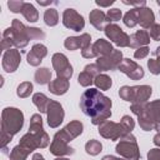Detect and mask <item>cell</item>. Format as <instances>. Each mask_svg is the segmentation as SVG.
<instances>
[{"mask_svg": "<svg viewBox=\"0 0 160 160\" xmlns=\"http://www.w3.org/2000/svg\"><path fill=\"white\" fill-rule=\"evenodd\" d=\"M101 150H102V145L99 140L91 139L85 144V151H86V154H89L91 156H95V155L100 154Z\"/></svg>", "mask_w": 160, "mask_h": 160, "instance_id": "f1b7e54d", "label": "cell"}, {"mask_svg": "<svg viewBox=\"0 0 160 160\" xmlns=\"http://www.w3.org/2000/svg\"><path fill=\"white\" fill-rule=\"evenodd\" d=\"M154 130H156L158 132H160V121L155 124V128H154Z\"/></svg>", "mask_w": 160, "mask_h": 160, "instance_id": "681fc988", "label": "cell"}, {"mask_svg": "<svg viewBox=\"0 0 160 160\" xmlns=\"http://www.w3.org/2000/svg\"><path fill=\"white\" fill-rule=\"evenodd\" d=\"M22 16L29 21V22H36L39 20V12L35 9V6L30 2H25L21 10Z\"/></svg>", "mask_w": 160, "mask_h": 160, "instance_id": "603a6c76", "label": "cell"}, {"mask_svg": "<svg viewBox=\"0 0 160 160\" xmlns=\"http://www.w3.org/2000/svg\"><path fill=\"white\" fill-rule=\"evenodd\" d=\"M31 160H45L44 159V156L40 154V152H35L34 155H32V159Z\"/></svg>", "mask_w": 160, "mask_h": 160, "instance_id": "bcb514c9", "label": "cell"}, {"mask_svg": "<svg viewBox=\"0 0 160 160\" xmlns=\"http://www.w3.org/2000/svg\"><path fill=\"white\" fill-rule=\"evenodd\" d=\"M120 124L122 125V128L126 130V132H131L135 128V121L130 115H124L120 120Z\"/></svg>", "mask_w": 160, "mask_h": 160, "instance_id": "d6a6232c", "label": "cell"}, {"mask_svg": "<svg viewBox=\"0 0 160 160\" xmlns=\"http://www.w3.org/2000/svg\"><path fill=\"white\" fill-rule=\"evenodd\" d=\"M125 5H132V6H139V8H144V6H146V1H144V0H141V1H122Z\"/></svg>", "mask_w": 160, "mask_h": 160, "instance_id": "b9f144b4", "label": "cell"}, {"mask_svg": "<svg viewBox=\"0 0 160 160\" xmlns=\"http://www.w3.org/2000/svg\"><path fill=\"white\" fill-rule=\"evenodd\" d=\"M92 50H94L96 58H101V56L110 55L114 51V48H112L110 41L104 40V39H99L92 44Z\"/></svg>", "mask_w": 160, "mask_h": 160, "instance_id": "44dd1931", "label": "cell"}, {"mask_svg": "<svg viewBox=\"0 0 160 160\" xmlns=\"http://www.w3.org/2000/svg\"><path fill=\"white\" fill-rule=\"evenodd\" d=\"M2 39L10 42V45L16 49H24L30 40H42L45 39V32L40 28L25 26L19 19H14L11 28L4 30Z\"/></svg>", "mask_w": 160, "mask_h": 160, "instance_id": "7a4b0ae2", "label": "cell"}, {"mask_svg": "<svg viewBox=\"0 0 160 160\" xmlns=\"http://www.w3.org/2000/svg\"><path fill=\"white\" fill-rule=\"evenodd\" d=\"M152 89L150 85H124L119 90V96L125 101H130L131 104H145L150 99Z\"/></svg>", "mask_w": 160, "mask_h": 160, "instance_id": "5b68a950", "label": "cell"}, {"mask_svg": "<svg viewBox=\"0 0 160 160\" xmlns=\"http://www.w3.org/2000/svg\"><path fill=\"white\" fill-rule=\"evenodd\" d=\"M148 160H160V148L150 149L148 152Z\"/></svg>", "mask_w": 160, "mask_h": 160, "instance_id": "60d3db41", "label": "cell"}, {"mask_svg": "<svg viewBox=\"0 0 160 160\" xmlns=\"http://www.w3.org/2000/svg\"><path fill=\"white\" fill-rule=\"evenodd\" d=\"M122 61V52L121 50L114 49V51L108 56H101L96 59V65L101 71H109V70H116L119 69L120 64Z\"/></svg>", "mask_w": 160, "mask_h": 160, "instance_id": "8fae6325", "label": "cell"}, {"mask_svg": "<svg viewBox=\"0 0 160 160\" xmlns=\"http://www.w3.org/2000/svg\"><path fill=\"white\" fill-rule=\"evenodd\" d=\"M34 79L40 85L50 84V81H51V71L48 68H39L34 74Z\"/></svg>", "mask_w": 160, "mask_h": 160, "instance_id": "d4e9b609", "label": "cell"}, {"mask_svg": "<svg viewBox=\"0 0 160 160\" xmlns=\"http://www.w3.org/2000/svg\"><path fill=\"white\" fill-rule=\"evenodd\" d=\"M46 115H48V124L50 128L55 129L58 128L65 116V111L62 105L59 101L55 100H50L49 105H48V110H46Z\"/></svg>", "mask_w": 160, "mask_h": 160, "instance_id": "7c38bea8", "label": "cell"}, {"mask_svg": "<svg viewBox=\"0 0 160 160\" xmlns=\"http://www.w3.org/2000/svg\"><path fill=\"white\" fill-rule=\"evenodd\" d=\"M152 141H154V144H155L156 146H159V148H160V132H158V134L154 136Z\"/></svg>", "mask_w": 160, "mask_h": 160, "instance_id": "f6af8a7d", "label": "cell"}, {"mask_svg": "<svg viewBox=\"0 0 160 160\" xmlns=\"http://www.w3.org/2000/svg\"><path fill=\"white\" fill-rule=\"evenodd\" d=\"M156 4H158V5L160 6V0H156Z\"/></svg>", "mask_w": 160, "mask_h": 160, "instance_id": "816d5d0a", "label": "cell"}, {"mask_svg": "<svg viewBox=\"0 0 160 160\" xmlns=\"http://www.w3.org/2000/svg\"><path fill=\"white\" fill-rule=\"evenodd\" d=\"M32 102L40 110V112H46L48 105L50 102V99L45 94H42V92H35L32 95Z\"/></svg>", "mask_w": 160, "mask_h": 160, "instance_id": "cb8c5ba5", "label": "cell"}, {"mask_svg": "<svg viewBox=\"0 0 160 160\" xmlns=\"http://www.w3.org/2000/svg\"><path fill=\"white\" fill-rule=\"evenodd\" d=\"M24 125V114L16 108H5L1 111V136L0 142L4 149L15 134H18Z\"/></svg>", "mask_w": 160, "mask_h": 160, "instance_id": "277c9868", "label": "cell"}, {"mask_svg": "<svg viewBox=\"0 0 160 160\" xmlns=\"http://www.w3.org/2000/svg\"><path fill=\"white\" fill-rule=\"evenodd\" d=\"M118 70H120L122 74H125L131 80H140L145 75L144 69L139 64H136L134 60H131L129 58L122 59V61H121V64H120Z\"/></svg>", "mask_w": 160, "mask_h": 160, "instance_id": "4fadbf2b", "label": "cell"}, {"mask_svg": "<svg viewBox=\"0 0 160 160\" xmlns=\"http://www.w3.org/2000/svg\"><path fill=\"white\" fill-rule=\"evenodd\" d=\"M114 2H115L114 0H110V1H108V2H101V1H99V0H96V1H95V4H96V5H99V6H104V8H108V6L112 5Z\"/></svg>", "mask_w": 160, "mask_h": 160, "instance_id": "7bdbcfd3", "label": "cell"}, {"mask_svg": "<svg viewBox=\"0 0 160 160\" xmlns=\"http://www.w3.org/2000/svg\"><path fill=\"white\" fill-rule=\"evenodd\" d=\"M24 1H19V0H10V1H8V8L10 9V11L11 12H15V14H18V12H21V10H22V6H24Z\"/></svg>", "mask_w": 160, "mask_h": 160, "instance_id": "d590c367", "label": "cell"}, {"mask_svg": "<svg viewBox=\"0 0 160 160\" xmlns=\"http://www.w3.org/2000/svg\"><path fill=\"white\" fill-rule=\"evenodd\" d=\"M152 55H154V56H156V58H158V56H160V46H158V48L152 51Z\"/></svg>", "mask_w": 160, "mask_h": 160, "instance_id": "c3c4849f", "label": "cell"}, {"mask_svg": "<svg viewBox=\"0 0 160 160\" xmlns=\"http://www.w3.org/2000/svg\"><path fill=\"white\" fill-rule=\"evenodd\" d=\"M30 155V151L25 149L21 145H16L12 148L11 152L9 154L10 160H26V158Z\"/></svg>", "mask_w": 160, "mask_h": 160, "instance_id": "83f0119b", "label": "cell"}, {"mask_svg": "<svg viewBox=\"0 0 160 160\" xmlns=\"http://www.w3.org/2000/svg\"><path fill=\"white\" fill-rule=\"evenodd\" d=\"M94 84L100 90H109L111 88V85H112V80L106 74H99L98 76H95Z\"/></svg>", "mask_w": 160, "mask_h": 160, "instance_id": "484cf974", "label": "cell"}, {"mask_svg": "<svg viewBox=\"0 0 160 160\" xmlns=\"http://www.w3.org/2000/svg\"><path fill=\"white\" fill-rule=\"evenodd\" d=\"M90 45H91V36L88 32H84L80 36H69L64 41V46L70 51H74L78 49L82 50Z\"/></svg>", "mask_w": 160, "mask_h": 160, "instance_id": "9a60e30c", "label": "cell"}, {"mask_svg": "<svg viewBox=\"0 0 160 160\" xmlns=\"http://www.w3.org/2000/svg\"><path fill=\"white\" fill-rule=\"evenodd\" d=\"M32 90H34V86H32V84L30 82V81H24V82H21L18 88H16V95L19 96V98H28V96H30V94L32 92Z\"/></svg>", "mask_w": 160, "mask_h": 160, "instance_id": "f546056e", "label": "cell"}, {"mask_svg": "<svg viewBox=\"0 0 160 160\" xmlns=\"http://www.w3.org/2000/svg\"><path fill=\"white\" fill-rule=\"evenodd\" d=\"M81 56L85 58V59L96 58V55H95V52H94V50H92V44H91L90 46H88V48H85V49L81 50Z\"/></svg>", "mask_w": 160, "mask_h": 160, "instance_id": "ab89813d", "label": "cell"}, {"mask_svg": "<svg viewBox=\"0 0 160 160\" xmlns=\"http://www.w3.org/2000/svg\"><path fill=\"white\" fill-rule=\"evenodd\" d=\"M149 35H150V38H151L152 40L160 41V24H154V25L150 28Z\"/></svg>", "mask_w": 160, "mask_h": 160, "instance_id": "8d00e7d4", "label": "cell"}, {"mask_svg": "<svg viewBox=\"0 0 160 160\" xmlns=\"http://www.w3.org/2000/svg\"><path fill=\"white\" fill-rule=\"evenodd\" d=\"M98 126H99L98 128L99 134L102 138L111 140V141H115V140L122 138L124 135L130 134V132H126V130L122 128V125L120 122H114L111 120H105L104 122H101Z\"/></svg>", "mask_w": 160, "mask_h": 160, "instance_id": "52a82bcc", "label": "cell"}, {"mask_svg": "<svg viewBox=\"0 0 160 160\" xmlns=\"http://www.w3.org/2000/svg\"><path fill=\"white\" fill-rule=\"evenodd\" d=\"M84 70L88 71V72H90L92 76H98L99 74H101V70L99 69V66H98L96 64H88V65L84 68Z\"/></svg>", "mask_w": 160, "mask_h": 160, "instance_id": "f35d334b", "label": "cell"}, {"mask_svg": "<svg viewBox=\"0 0 160 160\" xmlns=\"http://www.w3.org/2000/svg\"><path fill=\"white\" fill-rule=\"evenodd\" d=\"M106 38L112 41L115 45H118L119 48H128L129 46V41H130V36L116 24H109L105 30H104Z\"/></svg>", "mask_w": 160, "mask_h": 160, "instance_id": "9c48e42d", "label": "cell"}, {"mask_svg": "<svg viewBox=\"0 0 160 160\" xmlns=\"http://www.w3.org/2000/svg\"><path fill=\"white\" fill-rule=\"evenodd\" d=\"M94 79H95V76H92L90 72H88V71H81L80 74H79V76H78V82L81 85V86H84V88H88V86H90L91 84H94Z\"/></svg>", "mask_w": 160, "mask_h": 160, "instance_id": "1f68e13d", "label": "cell"}, {"mask_svg": "<svg viewBox=\"0 0 160 160\" xmlns=\"http://www.w3.org/2000/svg\"><path fill=\"white\" fill-rule=\"evenodd\" d=\"M62 24L65 28H68L70 30L80 31L85 26V20L75 9L68 8L62 12Z\"/></svg>", "mask_w": 160, "mask_h": 160, "instance_id": "30bf717a", "label": "cell"}, {"mask_svg": "<svg viewBox=\"0 0 160 160\" xmlns=\"http://www.w3.org/2000/svg\"><path fill=\"white\" fill-rule=\"evenodd\" d=\"M84 130V125L79 120L70 121L65 128L58 131L54 135V139L50 144V152L55 156L72 155L75 152L74 148L69 146V142L78 138Z\"/></svg>", "mask_w": 160, "mask_h": 160, "instance_id": "3957f363", "label": "cell"}, {"mask_svg": "<svg viewBox=\"0 0 160 160\" xmlns=\"http://www.w3.org/2000/svg\"><path fill=\"white\" fill-rule=\"evenodd\" d=\"M148 68H149L151 74L159 75L160 74V56H158L156 59H149L148 60Z\"/></svg>", "mask_w": 160, "mask_h": 160, "instance_id": "836d02e7", "label": "cell"}, {"mask_svg": "<svg viewBox=\"0 0 160 160\" xmlns=\"http://www.w3.org/2000/svg\"><path fill=\"white\" fill-rule=\"evenodd\" d=\"M101 160H125L124 158H118V156H114V155H105Z\"/></svg>", "mask_w": 160, "mask_h": 160, "instance_id": "ee69618b", "label": "cell"}, {"mask_svg": "<svg viewBox=\"0 0 160 160\" xmlns=\"http://www.w3.org/2000/svg\"><path fill=\"white\" fill-rule=\"evenodd\" d=\"M46 55H48V48L42 44H35L32 45L30 52H28L26 61L31 66H39Z\"/></svg>", "mask_w": 160, "mask_h": 160, "instance_id": "2e32d148", "label": "cell"}, {"mask_svg": "<svg viewBox=\"0 0 160 160\" xmlns=\"http://www.w3.org/2000/svg\"><path fill=\"white\" fill-rule=\"evenodd\" d=\"M20 60H21L20 51L18 49H9L2 55V61H1L2 69L6 72H14L15 70H18L20 65Z\"/></svg>", "mask_w": 160, "mask_h": 160, "instance_id": "5bb4252c", "label": "cell"}, {"mask_svg": "<svg viewBox=\"0 0 160 160\" xmlns=\"http://www.w3.org/2000/svg\"><path fill=\"white\" fill-rule=\"evenodd\" d=\"M38 4H39V5H44V6H45V5H50V4H56V2H54V1H51V0H50V1H41V0H38Z\"/></svg>", "mask_w": 160, "mask_h": 160, "instance_id": "7dc6e473", "label": "cell"}, {"mask_svg": "<svg viewBox=\"0 0 160 160\" xmlns=\"http://www.w3.org/2000/svg\"><path fill=\"white\" fill-rule=\"evenodd\" d=\"M44 21L48 26H55L59 22V12L54 8H49L44 12Z\"/></svg>", "mask_w": 160, "mask_h": 160, "instance_id": "4316f807", "label": "cell"}, {"mask_svg": "<svg viewBox=\"0 0 160 160\" xmlns=\"http://www.w3.org/2000/svg\"><path fill=\"white\" fill-rule=\"evenodd\" d=\"M116 152L125 160H140V150L136 138L130 132L120 138V141L115 148Z\"/></svg>", "mask_w": 160, "mask_h": 160, "instance_id": "8992f818", "label": "cell"}, {"mask_svg": "<svg viewBox=\"0 0 160 160\" xmlns=\"http://www.w3.org/2000/svg\"><path fill=\"white\" fill-rule=\"evenodd\" d=\"M149 52H150V49L148 46H141V48H139V49L135 50L134 58L135 59H144V58H146L149 55Z\"/></svg>", "mask_w": 160, "mask_h": 160, "instance_id": "74e56055", "label": "cell"}, {"mask_svg": "<svg viewBox=\"0 0 160 160\" xmlns=\"http://www.w3.org/2000/svg\"><path fill=\"white\" fill-rule=\"evenodd\" d=\"M150 42V35L146 30H138L132 35H130V41H129V48L132 49H139L141 46H148Z\"/></svg>", "mask_w": 160, "mask_h": 160, "instance_id": "d6986e66", "label": "cell"}, {"mask_svg": "<svg viewBox=\"0 0 160 160\" xmlns=\"http://www.w3.org/2000/svg\"><path fill=\"white\" fill-rule=\"evenodd\" d=\"M121 16H122L121 10L118 9V8L110 9V10H108V12H106V18H108L109 22H111V21H119V20L121 19Z\"/></svg>", "mask_w": 160, "mask_h": 160, "instance_id": "e575fe53", "label": "cell"}, {"mask_svg": "<svg viewBox=\"0 0 160 160\" xmlns=\"http://www.w3.org/2000/svg\"><path fill=\"white\" fill-rule=\"evenodd\" d=\"M54 160H69L68 158H61V156H58L56 159H54Z\"/></svg>", "mask_w": 160, "mask_h": 160, "instance_id": "f907efd6", "label": "cell"}, {"mask_svg": "<svg viewBox=\"0 0 160 160\" xmlns=\"http://www.w3.org/2000/svg\"><path fill=\"white\" fill-rule=\"evenodd\" d=\"M19 145L24 146L25 149H28L30 152H32L35 149H39V142L36 140V138L31 134V132H26L25 135H22V138L19 141Z\"/></svg>", "mask_w": 160, "mask_h": 160, "instance_id": "7402d4cb", "label": "cell"}, {"mask_svg": "<svg viewBox=\"0 0 160 160\" xmlns=\"http://www.w3.org/2000/svg\"><path fill=\"white\" fill-rule=\"evenodd\" d=\"M89 20H90V24L96 29V30H105V28L110 24L108 18H106V14L99 9H94L90 11L89 14Z\"/></svg>", "mask_w": 160, "mask_h": 160, "instance_id": "ac0fdd59", "label": "cell"}, {"mask_svg": "<svg viewBox=\"0 0 160 160\" xmlns=\"http://www.w3.org/2000/svg\"><path fill=\"white\" fill-rule=\"evenodd\" d=\"M124 24L128 26V28H134L135 25L139 24L138 21V12H136V9H131L129 10L125 15H124Z\"/></svg>", "mask_w": 160, "mask_h": 160, "instance_id": "4dcf8cb0", "label": "cell"}, {"mask_svg": "<svg viewBox=\"0 0 160 160\" xmlns=\"http://www.w3.org/2000/svg\"><path fill=\"white\" fill-rule=\"evenodd\" d=\"M111 99L95 88L85 90L80 98V109L94 125H100L111 116Z\"/></svg>", "mask_w": 160, "mask_h": 160, "instance_id": "6da1fadb", "label": "cell"}, {"mask_svg": "<svg viewBox=\"0 0 160 160\" xmlns=\"http://www.w3.org/2000/svg\"><path fill=\"white\" fill-rule=\"evenodd\" d=\"M51 62L54 66V70L56 72V78H64V79H70L74 74L72 66L68 58L62 52H55L51 58Z\"/></svg>", "mask_w": 160, "mask_h": 160, "instance_id": "ba28073f", "label": "cell"}, {"mask_svg": "<svg viewBox=\"0 0 160 160\" xmlns=\"http://www.w3.org/2000/svg\"><path fill=\"white\" fill-rule=\"evenodd\" d=\"M136 12H138V21L139 25L145 30V29H150L154 24H155V15L152 12V10L150 8H136Z\"/></svg>", "mask_w": 160, "mask_h": 160, "instance_id": "e0dca14e", "label": "cell"}, {"mask_svg": "<svg viewBox=\"0 0 160 160\" xmlns=\"http://www.w3.org/2000/svg\"><path fill=\"white\" fill-rule=\"evenodd\" d=\"M70 88V82L68 79L64 78H56L55 80H51L49 84V91L54 95H64L68 92Z\"/></svg>", "mask_w": 160, "mask_h": 160, "instance_id": "ffe728a7", "label": "cell"}]
</instances>
